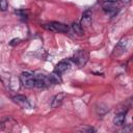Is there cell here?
Returning <instances> with one entry per match:
<instances>
[{
	"instance_id": "52a82bcc",
	"label": "cell",
	"mask_w": 133,
	"mask_h": 133,
	"mask_svg": "<svg viewBox=\"0 0 133 133\" xmlns=\"http://www.w3.org/2000/svg\"><path fill=\"white\" fill-rule=\"evenodd\" d=\"M126 45H127V42H126V38H123L118 42V44L115 46L114 50H113V53L112 55L113 56H119L122 55L125 51H126Z\"/></svg>"
},
{
	"instance_id": "6da1fadb",
	"label": "cell",
	"mask_w": 133,
	"mask_h": 133,
	"mask_svg": "<svg viewBox=\"0 0 133 133\" xmlns=\"http://www.w3.org/2000/svg\"><path fill=\"white\" fill-rule=\"evenodd\" d=\"M34 79H35V87L37 88H45L52 83H56L58 80L56 78V75H47L42 72H35L34 74Z\"/></svg>"
},
{
	"instance_id": "8992f818",
	"label": "cell",
	"mask_w": 133,
	"mask_h": 133,
	"mask_svg": "<svg viewBox=\"0 0 133 133\" xmlns=\"http://www.w3.org/2000/svg\"><path fill=\"white\" fill-rule=\"evenodd\" d=\"M103 10L109 15H115L117 12V4L114 1H107L103 4Z\"/></svg>"
},
{
	"instance_id": "4fadbf2b",
	"label": "cell",
	"mask_w": 133,
	"mask_h": 133,
	"mask_svg": "<svg viewBox=\"0 0 133 133\" xmlns=\"http://www.w3.org/2000/svg\"><path fill=\"white\" fill-rule=\"evenodd\" d=\"M16 124V122L11 118V117H9V116H7V117H5L2 122H1V127H2V129H9L8 127L9 126H12V125H15Z\"/></svg>"
},
{
	"instance_id": "e0dca14e",
	"label": "cell",
	"mask_w": 133,
	"mask_h": 133,
	"mask_svg": "<svg viewBox=\"0 0 133 133\" xmlns=\"http://www.w3.org/2000/svg\"><path fill=\"white\" fill-rule=\"evenodd\" d=\"M19 42H20V38H14V39H11V42L9 44H10V46H15V45L19 44Z\"/></svg>"
},
{
	"instance_id": "9c48e42d",
	"label": "cell",
	"mask_w": 133,
	"mask_h": 133,
	"mask_svg": "<svg viewBox=\"0 0 133 133\" xmlns=\"http://www.w3.org/2000/svg\"><path fill=\"white\" fill-rule=\"evenodd\" d=\"M91 22H92V18H91V12L89 10H85L82 15V19H81V22H80V25L83 27H89L91 25Z\"/></svg>"
},
{
	"instance_id": "ac0fdd59",
	"label": "cell",
	"mask_w": 133,
	"mask_h": 133,
	"mask_svg": "<svg viewBox=\"0 0 133 133\" xmlns=\"http://www.w3.org/2000/svg\"><path fill=\"white\" fill-rule=\"evenodd\" d=\"M122 1H123V2H126V3H127V2H129L130 0H122Z\"/></svg>"
},
{
	"instance_id": "277c9868",
	"label": "cell",
	"mask_w": 133,
	"mask_h": 133,
	"mask_svg": "<svg viewBox=\"0 0 133 133\" xmlns=\"http://www.w3.org/2000/svg\"><path fill=\"white\" fill-rule=\"evenodd\" d=\"M44 27L51 30V31H54V32L66 33L69 31V27L65 24H62V23H59V22H51L50 24H45Z\"/></svg>"
},
{
	"instance_id": "7a4b0ae2",
	"label": "cell",
	"mask_w": 133,
	"mask_h": 133,
	"mask_svg": "<svg viewBox=\"0 0 133 133\" xmlns=\"http://www.w3.org/2000/svg\"><path fill=\"white\" fill-rule=\"evenodd\" d=\"M21 84L26 88H33L35 87V79L34 75L29 72H23L20 76Z\"/></svg>"
},
{
	"instance_id": "2e32d148",
	"label": "cell",
	"mask_w": 133,
	"mask_h": 133,
	"mask_svg": "<svg viewBox=\"0 0 133 133\" xmlns=\"http://www.w3.org/2000/svg\"><path fill=\"white\" fill-rule=\"evenodd\" d=\"M78 130L83 131V132H94L95 129L91 127H82V128H78Z\"/></svg>"
},
{
	"instance_id": "7c38bea8",
	"label": "cell",
	"mask_w": 133,
	"mask_h": 133,
	"mask_svg": "<svg viewBox=\"0 0 133 133\" xmlns=\"http://www.w3.org/2000/svg\"><path fill=\"white\" fill-rule=\"evenodd\" d=\"M125 118H126V114L125 112H121L115 114V116L113 117V124L115 126H122L125 123Z\"/></svg>"
},
{
	"instance_id": "5bb4252c",
	"label": "cell",
	"mask_w": 133,
	"mask_h": 133,
	"mask_svg": "<svg viewBox=\"0 0 133 133\" xmlns=\"http://www.w3.org/2000/svg\"><path fill=\"white\" fill-rule=\"evenodd\" d=\"M72 30L77 35H82L83 34V27L79 23H73L72 24Z\"/></svg>"
},
{
	"instance_id": "8fae6325",
	"label": "cell",
	"mask_w": 133,
	"mask_h": 133,
	"mask_svg": "<svg viewBox=\"0 0 133 133\" xmlns=\"http://www.w3.org/2000/svg\"><path fill=\"white\" fill-rule=\"evenodd\" d=\"M69 69H70V63H69V61L63 60V61H60V62L57 63L56 68H55V72L58 73V74H60V73H63V72L68 71Z\"/></svg>"
},
{
	"instance_id": "30bf717a",
	"label": "cell",
	"mask_w": 133,
	"mask_h": 133,
	"mask_svg": "<svg viewBox=\"0 0 133 133\" xmlns=\"http://www.w3.org/2000/svg\"><path fill=\"white\" fill-rule=\"evenodd\" d=\"M7 82H8V87H9L11 90H18V89H19L20 83H21V81H20L19 78L15 77V76H8Z\"/></svg>"
},
{
	"instance_id": "3957f363",
	"label": "cell",
	"mask_w": 133,
	"mask_h": 133,
	"mask_svg": "<svg viewBox=\"0 0 133 133\" xmlns=\"http://www.w3.org/2000/svg\"><path fill=\"white\" fill-rule=\"evenodd\" d=\"M73 61L79 65V66H82L86 63V61L88 60V53L85 51V50H79L75 53V55L73 56Z\"/></svg>"
},
{
	"instance_id": "ba28073f",
	"label": "cell",
	"mask_w": 133,
	"mask_h": 133,
	"mask_svg": "<svg viewBox=\"0 0 133 133\" xmlns=\"http://www.w3.org/2000/svg\"><path fill=\"white\" fill-rule=\"evenodd\" d=\"M64 98H65V94H63V92H59V94L55 95L51 101V108H57L58 106H60L62 104Z\"/></svg>"
},
{
	"instance_id": "9a60e30c",
	"label": "cell",
	"mask_w": 133,
	"mask_h": 133,
	"mask_svg": "<svg viewBox=\"0 0 133 133\" xmlns=\"http://www.w3.org/2000/svg\"><path fill=\"white\" fill-rule=\"evenodd\" d=\"M7 8H8L7 0H0V10L1 11H5Z\"/></svg>"
},
{
	"instance_id": "5b68a950",
	"label": "cell",
	"mask_w": 133,
	"mask_h": 133,
	"mask_svg": "<svg viewBox=\"0 0 133 133\" xmlns=\"http://www.w3.org/2000/svg\"><path fill=\"white\" fill-rule=\"evenodd\" d=\"M12 100H14V102L16 104H18L22 108H30L31 107V105H30L29 101L27 100V98L25 96H23V95H17V96H15L12 98Z\"/></svg>"
}]
</instances>
